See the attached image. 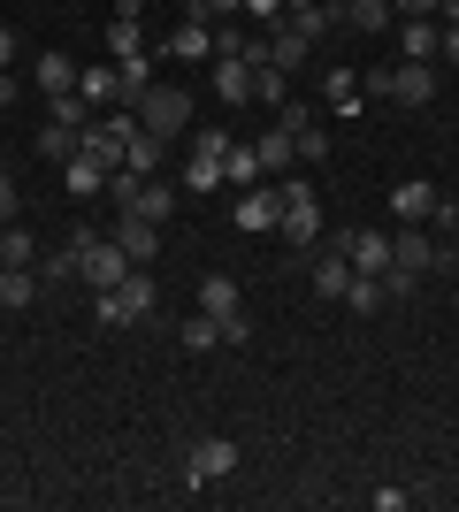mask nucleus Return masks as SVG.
Instances as JSON below:
<instances>
[{
	"mask_svg": "<svg viewBox=\"0 0 459 512\" xmlns=\"http://www.w3.org/2000/svg\"><path fill=\"white\" fill-rule=\"evenodd\" d=\"M345 260H352V276H383V268H391V237H383V230H352Z\"/></svg>",
	"mask_w": 459,
	"mask_h": 512,
	"instance_id": "nucleus-9",
	"label": "nucleus"
},
{
	"mask_svg": "<svg viewBox=\"0 0 459 512\" xmlns=\"http://www.w3.org/2000/svg\"><path fill=\"white\" fill-rule=\"evenodd\" d=\"M176 199H184V192H176V184H161V176H146V184H138V199H131V207H123V214H146V222H169V214H176Z\"/></svg>",
	"mask_w": 459,
	"mask_h": 512,
	"instance_id": "nucleus-20",
	"label": "nucleus"
},
{
	"mask_svg": "<svg viewBox=\"0 0 459 512\" xmlns=\"http://www.w3.org/2000/svg\"><path fill=\"white\" fill-rule=\"evenodd\" d=\"M39 299V268H0V306H31Z\"/></svg>",
	"mask_w": 459,
	"mask_h": 512,
	"instance_id": "nucleus-28",
	"label": "nucleus"
},
{
	"mask_svg": "<svg viewBox=\"0 0 459 512\" xmlns=\"http://www.w3.org/2000/svg\"><path fill=\"white\" fill-rule=\"evenodd\" d=\"M245 16V0H192V23H230Z\"/></svg>",
	"mask_w": 459,
	"mask_h": 512,
	"instance_id": "nucleus-37",
	"label": "nucleus"
},
{
	"mask_svg": "<svg viewBox=\"0 0 459 512\" xmlns=\"http://www.w3.org/2000/svg\"><path fill=\"white\" fill-rule=\"evenodd\" d=\"M108 237L131 253V268H153V260H161V222H146V214H115Z\"/></svg>",
	"mask_w": 459,
	"mask_h": 512,
	"instance_id": "nucleus-6",
	"label": "nucleus"
},
{
	"mask_svg": "<svg viewBox=\"0 0 459 512\" xmlns=\"http://www.w3.org/2000/svg\"><path fill=\"white\" fill-rule=\"evenodd\" d=\"M31 85H39L46 100H54V92H77V62H69V54H39V62H31Z\"/></svg>",
	"mask_w": 459,
	"mask_h": 512,
	"instance_id": "nucleus-21",
	"label": "nucleus"
},
{
	"mask_svg": "<svg viewBox=\"0 0 459 512\" xmlns=\"http://www.w3.org/2000/svg\"><path fill=\"white\" fill-rule=\"evenodd\" d=\"M284 184V176H276ZM276 230H284L291 253H314L322 245V207H314V184H284V214H276Z\"/></svg>",
	"mask_w": 459,
	"mask_h": 512,
	"instance_id": "nucleus-2",
	"label": "nucleus"
},
{
	"mask_svg": "<svg viewBox=\"0 0 459 512\" xmlns=\"http://www.w3.org/2000/svg\"><path fill=\"white\" fill-rule=\"evenodd\" d=\"M230 146H238V138H230L222 123H199V130H192V153H207V161H222Z\"/></svg>",
	"mask_w": 459,
	"mask_h": 512,
	"instance_id": "nucleus-36",
	"label": "nucleus"
},
{
	"mask_svg": "<svg viewBox=\"0 0 459 512\" xmlns=\"http://www.w3.org/2000/svg\"><path fill=\"white\" fill-rule=\"evenodd\" d=\"M391 214H398V222H429V214H437V184H429V176L391 184Z\"/></svg>",
	"mask_w": 459,
	"mask_h": 512,
	"instance_id": "nucleus-11",
	"label": "nucleus"
},
{
	"mask_svg": "<svg viewBox=\"0 0 459 512\" xmlns=\"http://www.w3.org/2000/svg\"><path fill=\"white\" fill-rule=\"evenodd\" d=\"M391 16H398L391 0H345V23L360 31V39H375V31H391Z\"/></svg>",
	"mask_w": 459,
	"mask_h": 512,
	"instance_id": "nucleus-24",
	"label": "nucleus"
},
{
	"mask_svg": "<svg viewBox=\"0 0 459 512\" xmlns=\"http://www.w3.org/2000/svg\"><path fill=\"white\" fill-rule=\"evenodd\" d=\"M39 253H46V245L31 230H16V222L0 230V260H8V268H39Z\"/></svg>",
	"mask_w": 459,
	"mask_h": 512,
	"instance_id": "nucleus-26",
	"label": "nucleus"
},
{
	"mask_svg": "<svg viewBox=\"0 0 459 512\" xmlns=\"http://www.w3.org/2000/svg\"><path fill=\"white\" fill-rule=\"evenodd\" d=\"M253 100H261V107H284V69H276V62H253Z\"/></svg>",
	"mask_w": 459,
	"mask_h": 512,
	"instance_id": "nucleus-34",
	"label": "nucleus"
},
{
	"mask_svg": "<svg viewBox=\"0 0 459 512\" xmlns=\"http://www.w3.org/2000/svg\"><path fill=\"white\" fill-rule=\"evenodd\" d=\"M261 39H268V62H276V69H299L306 54H314V39H306V31H299L291 16H284V23H268Z\"/></svg>",
	"mask_w": 459,
	"mask_h": 512,
	"instance_id": "nucleus-10",
	"label": "nucleus"
},
{
	"mask_svg": "<svg viewBox=\"0 0 459 512\" xmlns=\"http://www.w3.org/2000/svg\"><path fill=\"white\" fill-rule=\"evenodd\" d=\"M77 100L115 107V100H123V69H108V62H77Z\"/></svg>",
	"mask_w": 459,
	"mask_h": 512,
	"instance_id": "nucleus-12",
	"label": "nucleus"
},
{
	"mask_svg": "<svg viewBox=\"0 0 459 512\" xmlns=\"http://www.w3.org/2000/svg\"><path fill=\"white\" fill-rule=\"evenodd\" d=\"M176 344H184V352H215V344H222V321L215 314H192L184 329H176Z\"/></svg>",
	"mask_w": 459,
	"mask_h": 512,
	"instance_id": "nucleus-31",
	"label": "nucleus"
},
{
	"mask_svg": "<svg viewBox=\"0 0 459 512\" xmlns=\"http://www.w3.org/2000/svg\"><path fill=\"white\" fill-rule=\"evenodd\" d=\"M253 153H261V176H291V161H299V146H291V123L261 130V138H253Z\"/></svg>",
	"mask_w": 459,
	"mask_h": 512,
	"instance_id": "nucleus-16",
	"label": "nucleus"
},
{
	"mask_svg": "<svg viewBox=\"0 0 459 512\" xmlns=\"http://www.w3.org/2000/svg\"><path fill=\"white\" fill-rule=\"evenodd\" d=\"M62 192L69 199H100L108 192V169H100L92 153H77V161H62Z\"/></svg>",
	"mask_w": 459,
	"mask_h": 512,
	"instance_id": "nucleus-18",
	"label": "nucleus"
},
{
	"mask_svg": "<svg viewBox=\"0 0 459 512\" xmlns=\"http://www.w3.org/2000/svg\"><path fill=\"white\" fill-rule=\"evenodd\" d=\"M176 184H184V192H222L230 176H222V161H207V153H192V161H184V176H176Z\"/></svg>",
	"mask_w": 459,
	"mask_h": 512,
	"instance_id": "nucleus-27",
	"label": "nucleus"
},
{
	"mask_svg": "<svg viewBox=\"0 0 459 512\" xmlns=\"http://www.w3.org/2000/svg\"><path fill=\"white\" fill-rule=\"evenodd\" d=\"M199 314L222 321V344H245V337H253V321L238 314V283H230V276H199Z\"/></svg>",
	"mask_w": 459,
	"mask_h": 512,
	"instance_id": "nucleus-4",
	"label": "nucleus"
},
{
	"mask_svg": "<svg viewBox=\"0 0 459 512\" xmlns=\"http://www.w3.org/2000/svg\"><path fill=\"white\" fill-rule=\"evenodd\" d=\"M215 92L230 107H245L253 100V62H245V54H215Z\"/></svg>",
	"mask_w": 459,
	"mask_h": 512,
	"instance_id": "nucleus-15",
	"label": "nucleus"
},
{
	"mask_svg": "<svg viewBox=\"0 0 459 512\" xmlns=\"http://www.w3.org/2000/svg\"><path fill=\"white\" fill-rule=\"evenodd\" d=\"M161 54H176V62H215V23H176L169 31V46H161Z\"/></svg>",
	"mask_w": 459,
	"mask_h": 512,
	"instance_id": "nucleus-13",
	"label": "nucleus"
},
{
	"mask_svg": "<svg viewBox=\"0 0 459 512\" xmlns=\"http://www.w3.org/2000/svg\"><path fill=\"white\" fill-rule=\"evenodd\" d=\"M238 230H276V214H284V184H276V176H261V184H245L238 192Z\"/></svg>",
	"mask_w": 459,
	"mask_h": 512,
	"instance_id": "nucleus-5",
	"label": "nucleus"
},
{
	"mask_svg": "<svg viewBox=\"0 0 459 512\" xmlns=\"http://www.w3.org/2000/svg\"><path fill=\"white\" fill-rule=\"evenodd\" d=\"M108 54H115V62H138V54H146V31H138L131 16H115L108 23Z\"/></svg>",
	"mask_w": 459,
	"mask_h": 512,
	"instance_id": "nucleus-29",
	"label": "nucleus"
},
{
	"mask_svg": "<svg viewBox=\"0 0 459 512\" xmlns=\"http://www.w3.org/2000/svg\"><path fill=\"white\" fill-rule=\"evenodd\" d=\"M184 123H192V92H184V85H146V100H138V130H153V138L169 146Z\"/></svg>",
	"mask_w": 459,
	"mask_h": 512,
	"instance_id": "nucleus-3",
	"label": "nucleus"
},
{
	"mask_svg": "<svg viewBox=\"0 0 459 512\" xmlns=\"http://www.w3.org/2000/svg\"><path fill=\"white\" fill-rule=\"evenodd\" d=\"M437 260H444V245H429V237H421L414 222H406V230L391 237V268H398V276H406V283H421V276H429V268H437Z\"/></svg>",
	"mask_w": 459,
	"mask_h": 512,
	"instance_id": "nucleus-7",
	"label": "nucleus"
},
{
	"mask_svg": "<svg viewBox=\"0 0 459 512\" xmlns=\"http://www.w3.org/2000/svg\"><path fill=\"white\" fill-rule=\"evenodd\" d=\"M245 16L268 31V23H284V16H291V0H245Z\"/></svg>",
	"mask_w": 459,
	"mask_h": 512,
	"instance_id": "nucleus-39",
	"label": "nucleus"
},
{
	"mask_svg": "<svg viewBox=\"0 0 459 512\" xmlns=\"http://www.w3.org/2000/svg\"><path fill=\"white\" fill-rule=\"evenodd\" d=\"M322 92H329V107H337L345 123H352V115H360V100H368V92H360V77H352V69H329V77H322Z\"/></svg>",
	"mask_w": 459,
	"mask_h": 512,
	"instance_id": "nucleus-25",
	"label": "nucleus"
},
{
	"mask_svg": "<svg viewBox=\"0 0 459 512\" xmlns=\"http://www.w3.org/2000/svg\"><path fill=\"white\" fill-rule=\"evenodd\" d=\"M391 100H406V107H429V100H437V62H398V85H391Z\"/></svg>",
	"mask_w": 459,
	"mask_h": 512,
	"instance_id": "nucleus-14",
	"label": "nucleus"
},
{
	"mask_svg": "<svg viewBox=\"0 0 459 512\" xmlns=\"http://www.w3.org/2000/svg\"><path fill=\"white\" fill-rule=\"evenodd\" d=\"M77 153H85V130L77 123H39V161L62 169V161H77Z\"/></svg>",
	"mask_w": 459,
	"mask_h": 512,
	"instance_id": "nucleus-19",
	"label": "nucleus"
},
{
	"mask_svg": "<svg viewBox=\"0 0 459 512\" xmlns=\"http://www.w3.org/2000/svg\"><path fill=\"white\" fill-rule=\"evenodd\" d=\"M391 85H398V62H375L368 77H360V92H375V100H391Z\"/></svg>",
	"mask_w": 459,
	"mask_h": 512,
	"instance_id": "nucleus-38",
	"label": "nucleus"
},
{
	"mask_svg": "<svg viewBox=\"0 0 459 512\" xmlns=\"http://www.w3.org/2000/svg\"><path fill=\"white\" fill-rule=\"evenodd\" d=\"M77 276V245H54V253H39V283H69Z\"/></svg>",
	"mask_w": 459,
	"mask_h": 512,
	"instance_id": "nucleus-35",
	"label": "nucleus"
},
{
	"mask_svg": "<svg viewBox=\"0 0 459 512\" xmlns=\"http://www.w3.org/2000/svg\"><path fill=\"white\" fill-rule=\"evenodd\" d=\"M123 169H138V176H161V138H153V130H138L131 146H123Z\"/></svg>",
	"mask_w": 459,
	"mask_h": 512,
	"instance_id": "nucleus-32",
	"label": "nucleus"
},
{
	"mask_svg": "<svg viewBox=\"0 0 459 512\" xmlns=\"http://www.w3.org/2000/svg\"><path fill=\"white\" fill-rule=\"evenodd\" d=\"M437 62H459V31L444 23V39H437Z\"/></svg>",
	"mask_w": 459,
	"mask_h": 512,
	"instance_id": "nucleus-41",
	"label": "nucleus"
},
{
	"mask_svg": "<svg viewBox=\"0 0 459 512\" xmlns=\"http://www.w3.org/2000/svg\"><path fill=\"white\" fill-rule=\"evenodd\" d=\"M398 16H437V0H391Z\"/></svg>",
	"mask_w": 459,
	"mask_h": 512,
	"instance_id": "nucleus-42",
	"label": "nucleus"
},
{
	"mask_svg": "<svg viewBox=\"0 0 459 512\" xmlns=\"http://www.w3.org/2000/svg\"><path fill=\"white\" fill-rule=\"evenodd\" d=\"M437 39H444L437 16H406V54L398 62H437Z\"/></svg>",
	"mask_w": 459,
	"mask_h": 512,
	"instance_id": "nucleus-22",
	"label": "nucleus"
},
{
	"mask_svg": "<svg viewBox=\"0 0 459 512\" xmlns=\"http://www.w3.org/2000/svg\"><path fill=\"white\" fill-rule=\"evenodd\" d=\"M291 23H299V31H306V39H314V46H322L329 31L345 23V0H314V8H291Z\"/></svg>",
	"mask_w": 459,
	"mask_h": 512,
	"instance_id": "nucleus-23",
	"label": "nucleus"
},
{
	"mask_svg": "<svg viewBox=\"0 0 459 512\" xmlns=\"http://www.w3.org/2000/svg\"><path fill=\"white\" fill-rule=\"evenodd\" d=\"M345 306H352V314H383V306H391V291H383V276H352Z\"/></svg>",
	"mask_w": 459,
	"mask_h": 512,
	"instance_id": "nucleus-30",
	"label": "nucleus"
},
{
	"mask_svg": "<svg viewBox=\"0 0 459 512\" xmlns=\"http://www.w3.org/2000/svg\"><path fill=\"white\" fill-rule=\"evenodd\" d=\"M16 207H23V199H16V184H8V176H0V230H8V222H16Z\"/></svg>",
	"mask_w": 459,
	"mask_h": 512,
	"instance_id": "nucleus-40",
	"label": "nucleus"
},
{
	"mask_svg": "<svg viewBox=\"0 0 459 512\" xmlns=\"http://www.w3.org/2000/svg\"><path fill=\"white\" fill-rule=\"evenodd\" d=\"M437 23H452V31H459V0H437Z\"/></svg>",
	"mask_w": 459,
	"mask_h": 512,
	"instance_id": "nucleus-44",
	"label": "nucleus"
},
{
	"mask_svg": "<svg viewBox=\"0 0 459 512\" xmlns=\"http://www.w3.org/2000/svg\"><path fill=\"white\" fill-rule=\"evenodd\" d=\"M92 314H100V329H138V321L153 314V276H146V268H131L115 291H100V306H92Z\"/></svg>",
	"mask_w": 459,
	"mask_h": 512,
	"instance_id": "nucleus-1",
	"label": "nucleus"
},
{
	"mask_svg": "<svg viewBox=\"0 0 459 512\" xmlns=\"http://www.w3.org/2000/svg\"><path fill=\"white\" fill-rule=\"evenodd\" d=\"M0 107H16V77L8 69H0Z\"/></svg>",
	"mask_w": 459,
	"mask_h": 512,
	"instance_id": "nucleus-45",
	"label": "nucleus"
},
{
	"mask_svg": "<svg viewBox=\"0 0 459 512\" xmlns=\"http://www.w3.org/2000/svg\"><path fill=\"white\" fill-rule=\"evenodd\" d=\"M16 62V31H8V23H0V69Z\"/></svg>",
	"mask_w": 459,
	"mask_h": 512,
	"instance_id": "nucleus-43",
	"label": "nucleus"
},
{
	"mask_svg": "<svg viewBox=\"0 0 459 512\" xmlns=\"http://www.w3.org/2000/svg\"><path fill=\"white\" fill-rule=\"evenodd\" d=\"M222 176H230V184H261V153H253V146H230V153H222Z\"/></svg>",
	"mask_w": 459,
	"mask_h": 512,
	"instance_id": "nucleus-33",
	"label": "nucleus"
},
{
	"mask_svg": "<svg viewBox=\"0 0 459 512\" xmlns=\"http://www.w3.org/2000/svg\"><path fill=\"white\" fill-rule=\"evenodd\" d=\"M184 467H192L199 482H222V474H238V444H230V436H199Z\"/></svg>",
	"mask_w": 459,
	"mask_h": 512,
	"instance_id": "nucleus-8",
	"label": "nucleus"
},
{
	"mask_svg": "<svg viewBox=\"0 0 459 512\" xmlns=\"http://www.w3.org/2000/svg\"><path fill=\"white\" fill-rule=\"evenodd\" d=\"M0 268H8V260H0Z\"/></svg>",
	"mask_w": 459,
	"mask_h": 512,
	"instance_id": "nucleus-46",
	"label": "nucleus"
},
{
	"mask_svg": "<svg viewBox=\"0 0 459 512\" xmlns=\"http://www.w3.org/2000/svg\"><path fill=\"white\" fill-rule=\"evenodd\" d=\"M314 291H322V299H345V291H352V260H345V245H337V253H322V245H314Z\"/></svg>",
	"mask_w": 459,
	"mask_h": 512,
	"instance_id": "nucleus-17",
	"label": "nucleus"
}]
</instances>
